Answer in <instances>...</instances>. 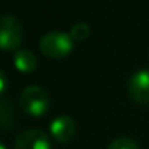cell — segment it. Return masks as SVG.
<instances>
[{
    "label": "cell",
    "mask_w": 149,
    "mask_h": 149,
    "mask_svg": "<svg viewBox=\"0 0 149 149\" xmlns=\"http://www.w3.org/2000/svg\"><path fill=\"white\" fill-rule=\"evenodd\" d=\"M49 130H51L52 138L56 142L67 143V142H70L75 136L77 123H75V120L72 117H70L67 114H61V116H56L51 122Z\"/></svg>",
    "instance_id": "5b68a950"
},
{
    "label": "cell",
    "mask_w": 149,
    "mask_h": 149,
    "mask_svg": "<svg viewBox=\"0 0 149 149\" xmlns=\"http://www.w3.org/2000/svg\"><path fill=\"white\" fill-rule=\"evenodd\" d=\"M23 39V28L20 20L13 15L0 17V49L17 51Z\"/></svg>",
    "instance_id": "3957f363"
},
{
    "label": "cell",
    "mask_w": 149,
    "mask_h": 149,
    "mask_svg": "<svg viewBox=\"0 0 149 149\" xmlns=\"http://www.w3.org/2000/svg\"><path fill=\"white\" fill-rule=\"evenodd\" d=\"M129 97L138 104H149V70H139L127 81Z\"/></svg>",
    "instance_id": "277c9868"
},
{
    "label": "cell",
    "mask_w": 149,
    "mask_h": 149,
    "mask_svg": "<svg viewBox=\"0 0 149 149\" xmlns=\"http://www.w3.org/2000/svg\"><path fill=\"white\" fill-rule=\"evenodd\" d=\"M6 87H7V77L6 74L0 70V94H3L6 91Z\"/></svg>",
    "instance_id": "8fae6325"
},
{
    "label": "cell",
    "mask_w": 149,
    "mask_h": 149,
    "mask_svg": "<svg viewBox=\"0 0 149 149\" xmlns=\"http://www.w3.org/2000/svg\"><path fill=\"white\" fill-rule=\"evenodd\" d=\"M74 48V41L70 33L65 32H48L39 41L41 52L52 59L65 58Z\"/></svg>",
    "instance_id": "7a4b0ae2"
},
{
    "label": "cell",
    "mask_w": 149,
    "mask_h": 149,
    "mask_svg": "<svg viewBox=\"0 0 149 149\" xmlns=\"http://www.w3.org/2000/svg\"><path fill=\"white\" fill-rule=\"evenodd\" d=\"M15 149H51L49 138L39 129H29L17 135Z\"/></svg>",
    "instance_id": "8992f818"
},
{
    "label": "cell",
    "mask_w": 149,
    "mask_h": 149,
    "mask_svg": "<svg viewBox=\"0 0 149 149\" xmlns=\"http://www.w3.org/2000/svg\"><path fill=\"white\" fill-rule=\"evenodd\" d=\"M13 65L16 67L17 71H20L23 74H31V72H33L36 70L38 59H36V56H35V54L32 51L19 48L17 51H15Z\"/></svg>",
    "instance_id": "52a82bcc"
},
{
    "label": "cell",
    "mask_w": 149,
    "mask_h": 149,
    "mask_svg": "<svg viewBox=\"0 0 149 149\" xmlns=\"http://www.w3.org/2000/svg\"><path fill=\"white\" fill-rule=\"evenodd\" d=\"M90 33H91V29H90V26H88L87 23H84V22L75 23V25L71 28V31H70V36H71L72 41H75V42L86 41V39L90 36Z\"/></svg>",
    "instance_id": "9c48e42d"
},
{
    "label": "cell",
    "mask_w": 149,
    "mask_h": 149,
    "mask_svg": "<svg viewBox=\"0 0 149 149\" xmlns=\"http://www.w3.org/2000/svg\"><path fill=\"white\" fill-rule=\"evenodd\" d=\"M107 149H139V146L130 138H117L109 143Z\"/></svg>",
    "instance_id": "30bf717a"
},
{
    "label": "cell",
    "mask_w": 149,
    "mask_h": 149,
    "mask_svg": "<svg viewBox=\"0 0 149 149\" xmlns=\"http://www.w3.org/2000/svg\"><path fill=\"white\" fill-rule=\"evenodd\" d=\"M19 103L26 114L32 117H41L49 110L51 99L44 88L38 86H31L22 91Z\"/></svg>",
    "instance_id": "6da1fadb"
},
{
    "label": "cell",
    "mask_w": 149,
    "mask_h": 149,
    "mask_svg": "<svg viewBox=\"0 0 149 149\" xmlns=\"http://www.w3.org/2000/svg\"><path fill=\"white\" fill-rule=\"evenodd\" d=\"M15 110L7 100H0V127L1 129H12L15 125Z\"/></svg>",
    "instance_id": "ba28073f"
},
{
    "label": "cell",
    "mask_w": 149,
    "mask_h": 149,
    "mask_svg": "<svg viewBox=\"0 0 149 149\" xmlns=\"http://www.w3.org/2000/svg\"><path fill=\"white\" fill-rule=\"evenodd\" d=\"M0 149H6V146H4V145H3L1 142H0Z\"/></svg>",
    "instance_id": "7c38bea8"
}]
</instances>
